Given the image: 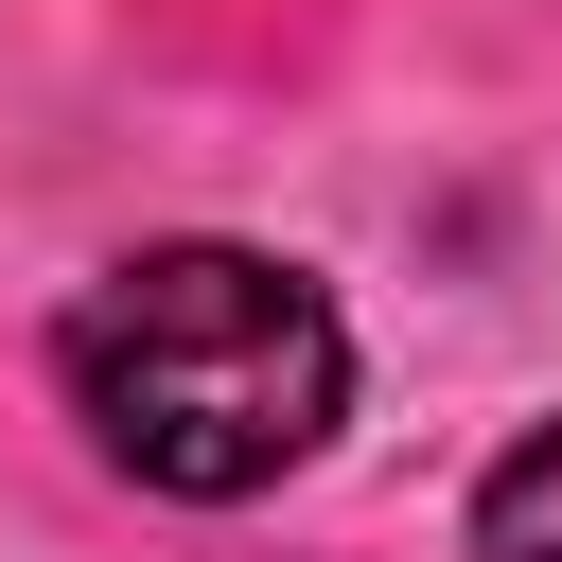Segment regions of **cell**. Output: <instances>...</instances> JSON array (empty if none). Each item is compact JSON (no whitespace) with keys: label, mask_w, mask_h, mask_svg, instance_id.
<instances>
[{"label":"cell","mask_w":562,"mask_h":562,"mask_svg":"<svg viewBox=\"0 0 562 562\" xmlns=\"http://www.w3.org/2000/svg\"><path fill=\"white\" fill-rule=\"evenodd\" d=\"M474 562H562V422L474 474Z\"/></svg>","instance_id":"7a4b0ae2"},{"label":"cell","mask_w":562,"mask_h":562,"mask_svg":"<svg viewBox=\"0 0 562 562\" xmlns=\"http://www.w3.org/2000/svg\"><path fill=\"white\" fill-rule=\"evenodd\" d=\"M53 386L105 474L176 509H246L351 422V316L316 299V263L193 228V246H123L53 316Z\"/></svg>","instance_id":"6da1fadb"}]
</instances>
